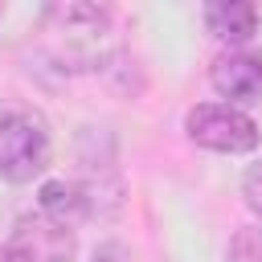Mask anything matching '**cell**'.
I'll use <instances>...</instances> for the list:
<instances>
[{"label": "cell", "instance_id": "6da1fadb", "mask_svg": "<svg viewBox=\"0 0 262 262\" xmlns=\"http://www.w3.org/2000/svg\"><path fill=\"white\" fill-rule=\"evenodd\" d=\"M49 164V127L29 106H0V180L29 184Z\"/></svg>", "mask_w": 262, "mask_h": 262}, {"label": "cell", "instance_id": "7a4b0ae2", "mask_svg": "<svg viewBox=\"0 0 262 262\" xmlns=\"http://www.w3.org/2000/svg\"><path fill=\"white\" fill-rule=\"evenodd\" d=\"M184 131L196 147L225 151V156H246L258 147V123L229 102H201L184 115Z\"/></svg>", "mask_w": 262, "mask_h": 262}, {"label": "cell", "instance_id": "3957f363", "mask_svg": "<svg viewBox=\"0 0 262 262\" xmlns=\"http://www.w3.org/2000/svg\"><path fill=\"white\" fill-rule=\"evenodd\" d=\"M8 246H12L25 262H74V250H78L74 229L61 225V221H53V217H45V213H25V217H16Z\"/></svg>", "mask_w": 262, "mask_h": 262}, {"label": "cell", "instance_id": "277c9868", "mask_svg": "<svg viewBox=\"0 0 262 262\" xmlns=\"http://www.w3.org/2000/svg\"><path fill=\"white\" fill-rule=\"evenodd\" d=\"M209 82H213V90L221 98H229V106H254V102H262V53L229 49V53L213 57Z\"/></svg>", "mask_w": 262, "mask_h": 262}, {"label": "cell", "instance_id": "5b68a950", "mask_svg": "<svg viewBox=\"0 0 262 262\" xmlns=\"http://www.w3.org/2000/svg\"><path fill=\"white\" fill-rule=\"evenodd\" d=\"M37 205H41V213H45V217H53V221H61V225H70V229L94 213L90 188H86L82 180H66V176L45 180V184H41V192H37Z\"/></svg>", "mask_w": 262, "mask_h": 262}, {"label": "cell", "instance_id": "8992f818", "mask_svg": "<svg viewBox=\"0 0 262 262\" xmlns=\"http://www.w3.org/2000/svg\"><path fill=\"white\" fill-rule=\"evenodd\" d=\"M258 4L250 0H213L205 4V25L217 41H229V45H246L254 33H258Z\"/></svg>", "mask_w": 262, "mask_h": 262}, {"label": "cell", "instance_id": "52a82bcc", "mask_svg": "<svg viewBox=\"0 0 262 262\" xmlns=\"http://www.w3.org/2000/svg\"><path fill=\"white\" fill-rule=\"evenodd\" d=\"M225 262H262V225H242L225 246Z\"/></svg>", "mask_w": 262, "mask_h": 262}, {"label": "cell", "instance_id": "ba28073f", "mask_svg": "<svg viewBox=\"0 0 262 262\" xmlns=\"http://www.w3.org/2000/svg\"><path fill=\"white\" fill-rule=\"evenodd\" d=\"M242 196H246V205L262 217V164L246 168V176H242Z\"/></svg>", "mask_w": 262, "mask_h": 262}, {"label": "cell", "instance_id": "9c48e42d", "mask_svg": "<svg viewBox=\"0 0 262 262\" xmlns=\"http://www.w3.org/2000/svg\"><path fill=\"white\" fill-rule=\"evenodd\" d=\"M90 262H119V246H102V250H94Z\"/></svg>", "mask_w": 262, "mask_h": 262}, {"label": "cell", "instance_id": "30bf717a", "mask_svg": "<svg viewBox=\"0 0 262 262\" xmlns=\"http://www.w3.org/2000/svg\"><path fill=\"white\" fill-rule=\"evenodd\" d=\"M0 262H25V258H20V254H16V250L4 242V246H0Z\"/></svg>", "mask_w": 262, "mask_h": 262}]
</instances>
